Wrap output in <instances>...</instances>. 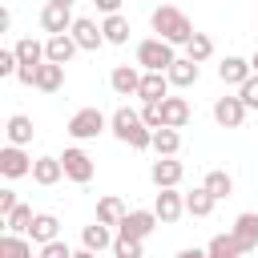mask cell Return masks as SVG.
I'll list each match as a JSON object with an SVG mask.
<instances>
[{
    "mask_svg": "<svg viewBox=\"0 0 258 258\" xmlns=\"http://www.w3.org/2000/svg\"><path fill=\"white\" fill-rule=\"evenodd\" d=\"M109 133H113L121 145H129V149H153V129L145 125L141 109H129V105L113 109V117H109Z\"/></svg>",
    "mask_w": 258,
    "mask_h": 258,
    "instance_id": "obj_1",
    "label": "cell"
},
{
    "mask_svg": "<svg viewBox=\"0 0 258 258\" xmlns=\"http://www.w3.org/2000/svg\"><path fill=\"white\" fill-rule=\"evenodd\" d=\"M230 234H234V242L242 246V254H250V250H258V214H238L234 218V226H230Z\"/></svg>",
    "mask_w": 258,
    "mask_h": 258,
    "instance_id": "obj_14",
    "label": "cell"
},
{
    "mask_svg": "<svg viewBox=\"0 0 258 258\" xmlns=\"http://www.w3.org/2000/svg\"><path fill=\"white\" fill-rule=\"evenodd\" d=\"M169 77L165 73H141V89H137V97H141V105H149V101H165L169 97Z\"/></svg>",
    "mask_w": 258,
    "mask_h": 258,
    "instance_id": "obj_18",
    "label": "cell"
},
{
    "mask_svg": "<svg viewBox=\"0 0 258 258\" xmlns=\"http://www.w3.org/2000/svg\"><path fill=\"white\" fill-rule=\"evenodd\" d=\"M52 4H69V8H73V4H77V0H52Z\"/></svg>",
    "mask_w": 258,
    "mask_h": 258,
    "instance_id": "obj_46",
    "label": "cell"
},
{
    "mask_svg": "<svg viewBox=\"0 0 258 258\" xmlns=\"http://www.w3.org/2000/svg\"><path fill=\"white\" fill-rule=\"evenodd\" d=\"M238 97H242V105H246V109H258V73H254L250 81H242V85H238Z\"/></svg>",
    "mask_w": 258,
    "mask_h": 258,
    "instance_id": "obj_36",
    "label": "cell"
},
{
    "mask_svg": "<svg viewBox=\"0 0 258 258\" xmlns=\"http://www.w3.org/2000/svg\"><path fill=\"white\" fill-rule=\"evenodd\" d=\"M93 4H97V12H105V16L121 12V0H93Z\"/></svg>",
    "mask_w": 258,
    "mask_h": 258,
    "instance_id": "obj_41",
    "label": "cell"
},
{
    "mask_svg": "<svg viewBox=\"0 0 258 258\" xmlns=\"http://www.w3.org/2000/svg\"><path fill=\"white\" fill-rule=\"evenodd\" d=\"M141 64H117L113 73H109V85H113V93L117 97H137V89H141Z\"/></svg>",
    "mask_w": 258,
    "mask_h": 258,
    "instance_id": "obj_13",
    "label": "cell"
},
{
    "mask_svg": "<svg viewBox=\"0 0 258 258\" xmlns=\"http://www.w3.org/2000/svg\"><path fill=\"white\" fill-rule=\"evenodd\" d=\"M32 218H36V214H32V206H24V202H20L12 214H4V226H8V234H28V230H32Z\"/></svg>",
    "mask_w": 258,
    "mask_h": 258,
    "instance_id": "obj_33",
    "label": "cell"
},
{
    "mask_svg": "<svg viewBox=\"0 0 258 258\" xmlns=\"http://www.w3.org/2000/svg\"><path fill=\"white\" fill-rule=\"evenodd\" d=\"M202 185H206V189H210V194H214V198H218V202H222V198H230V194H234V177H230V173H226V169H210V173H206V181H202Z\"/></svg>",
    "mask_w": 258,
    "mask_h": 258,
    "instance_id": "obj_32",
    "label": "cell"
},
{
    "mask_svg": "<svg viewBox=\"0 0 258 258\" xmlns=\"http://www.w3.org/2000/svg\"><path fill=\"white\" fill-rule=\"evenodd\" d=\"M32 161H36V157H28L24 145H4V149H0V173H4L8 181L28 177V173H32Z\"/></svg>",
    "mask_w": 258,
    "mask_h": 258,
    "instance_id": "obj_6",
    "label": "cell"
},
{
    "mask_svg": "<svg viewBox=\"0 0 258 258\" xmlns=\"http://www.w3.org/2000/svg\"><path fill=\"white\" fill-rule=\"evenodd\" d=\"M60 177H64V165H60V157L44 153V157H36V161H32V181H36V185H56Z\"/></svg>",
    "mask_w": 258,
    "mask_h": 258,
    "instance_id": "obj_21",
    "label": "cell"
},
{
    "mask_svg": "<svg viewBox=\"0 0 258 258\" xmlns=\"http://www.w3.org/2000/svg\"><path fill=\"white\" fill-rule=\"evenodd\" d=\"M113 258H145V242L117 234V238H113Z\"/></svg>",
    "mask_w": 258,
    "mask_h": 258,
    "instance_id": "obj_35",
    "label": "cell"
},
{
    "mask_svg": "<svg viewBox=\"0 0 258 258\" xmlns=\"http://www.w3.org/2000/svg\"><path fill=\"white\" fill-rule=\"evenodd\" d=\"M16 206H20V198H16V189H8V185H4V189H0V218H4V214H12Z\"/></svg>",
    "mask_w": 258,
    "mask_h": 258,
    "instance_id": "obj_39",
    "label": "cell"
},
{
    "mask_svg": "<svg viewBox=\"0 0 258 258\" xmlns=\"http://www.w3.org/2000/svg\"><path fill=\"white\" fill-rule=\"evenodd\" d=\"M153 214L161 218V226H173V222L185 214V194H181V189H157V198H153Z\"/></svg>",
    "mask_w": 258,
    "mask_h": 258,
    "instance_id": "obj_10",
    "label": "cell"
},
{
    "mask_svg": "<svg viewBox=\"0 0 258 258\" xmlns=\"http://www.w3.org/2000/svg\"><path fill=\"white\" fill-rule=\"evenodd\" d=\"M214 206H218V198H214L206 185H194V189L185 194V214H189V218H210Z\"/></svg>",
    "mask_w": 258,
    "mask_h": 258,
    "instance_id": "obj_23",
    "label": "cell"
},
{
    "mask_svg": "<svg viewBox=\"0 0 258 258\" xmlns=\"http://www.w3.org/2000/svg\"><path fill=\"white\" fill-rule=\"evenodd\" d=\"M60 165H64V177H69V181H77V185H89V181H93V173H97L93 157H89L81 145H69V149L60 153Z\"/></svg>",
    "mask_w": 258,
    "mask_h": 258,
    "instance_id": "obj_5",
    "label": "cell"
},
{
    "mask_svg": "<svg viewBox=\"0 0 258 258\" xmlns=\"http://www.w3.org/2000/svg\"><path fill=\"white\" fill-rule=\"evenodd\" d=\"M177 149H181V133L177 129H169V125L153 129V153L157 157H177Z\"/></svg>",
    "mask_w": 258,
    "mask_h": 258,
    "instance_id": "obj_27",
    "label": "cell"
},
{
    "mask_svg": "<svg viewBox=\"0 0 258 258\" xmlns=\"http://www.w3.org/2000/svg\"><path fill=\"white\" fill-rule=\"evenodd\" d=\"M12 48H16L20 64H44V60H48V56H44V40H36V36H20Z\"/></svg>",
    "mask_w": 258,
    "mask_h": 258,
    "instance_id": "obj_29",
    "label": "cell"
},
{
    "mask_svg": "<svg viewBox=\"0 0 258 258\" xmlns=\"http://www.w3.org/2000/svg\"><path fill=\"white\" fill-rule=\"evenodd\" d=\"M69 32H73V40L81 44V52H97V48L105 44V32H101V24H97V20H89V16H77Z\"/></svg>",
    "mask_w": 258,
    "mask_h": 258,
    "instance_id": "obj_12",
    "label": "cell"
},
{
    "mask_svg": "<svg viewBox=\"0 0 258 258\" xmlns=\"http://www.w3.org/2000/svg\"><path fill=\"white\" fill-rule=\"evenodd\" d=\"M73 8L69 4H52V0H44V8H40V28L48 32V36H56V32H69L73 28Z\"/></svg>",
    "mask_w": 258,
    "mask_h": 258,
    "instance_id": "obj_11",
    "label": "cell"
},
{
    "mask_svg": "<svg viewBox=\"0 0 258 258\" xmlns=\"http://www.w3.org/2000/svg\"><path fill=\"white\" fill-rule=\"evenodd\" d=\"M113 226H105V222H89V226H81V246H89V250H113Z\"/></svg>",
    "mask_w": 258,
    "mask_h": 258,
    "instance_id": "obj_20",
    "label": "cell"
},
{
    "mask_svg": "<svg viewBox=\"0 0 258 258\" xmlns=\"http://www.w3.org/2000/svg\"><path fill=\"white\" fill-rule=\"evenodd\" d=\"M36 69H40V64H20V69H16V81H20V85H36Z\"/></svg>",
    "mask_w": 258,
    "mask_h": 258,
    "instance_id": "obj_40",
    "label": "cell"
},
{
    "mask_svg": "<svg viewBox=\"0 0 258 258\" xmlns=\"http://www.w3.org/2000/svg\"><path fill=\"white\" fill-rule=\"evenodd\" d=\"M181 177H185V165H181L177 157H157V161L149 165V181H153L157 189H177Z\"/></svg>",
    "mask_w": 258,
    "mask_h": 258,
    "instance_id": "obj_8",
    "label": "cell"
},
{
    "mask_svg": "<svg viewBox=\"0 0 258 258\" xmlns=\"http://www.w3.org/2000/svg\"><path fill=\"white\" fill-rule=\"evenodd\" d=\"M173 60H177V52H173V44L161 40V36H149V40L137 44V64H141L145 73H165Z\"/></svg>",
    "mask_w": 258,
    "mask_h": 258,
    "instance_id": "obj_4",
    "label": "cell"
},
{
    "mask_svg": "<svg viewBox=\"0 0 258 258\" xmlns=\"http://www.w3.org/2000/svg\"><path fill=\"white\" fill-rule=\"evenodd\" d=\"M165 77H169V85H173V89H189V85H198L202 64H198V60H189V56H177V60L165 69Z\"/></svg>",
    "mask_w": 258,
    "mask_h": 258,
    "instance_id": "obj_17",
    "label": "cell"
},
{
    "mask_svg": "<svg viewBox=\"0 0 258 258\" xmlns=\"http://www.w3.org/2000/svg\"><path fill=\"white\" fill-rule=\"evenodd\" d=\"M157 214L153 210H129L125 218H121V226H117V234H125V238H137V242H145L153 230H157Z\"/></svg>",
    "mask_w": 258,
    "mask_h": 258,
    "instance_id": "obj_7",
    "label": "cell"
},
{
    "mask_svg": "<svg viewBox=\"0 0 258 258\" xmlns=\"http://www.w3.org/2000/svg\"><path fill=\"white\" fill-rule=\"evenodd\" d=\"M8 24H12V12H8V8H0V32H8Z\"/></svg>",
    "mask_w": 258,
    "mask_h": 258,
    "instance_id": "obj_43",
    "label": "cell"
},
{
    "mask_svg": "<svg viewBox=\"0 0 258 258\" xmlns=\"http://www.w3.org/2000/svg\"><path fill=\"white\" fill-rule=\"evenodd\" d=\"M109 129V117L97 109V105H85V109H77L73 117H69V125H64V133L81 145V141H93V137H101Z\"/></svg>",
    "mask_w": 258,
    "mask_h": 258,
    "instance_id": "obj_3",
    "label": "cell"
},
{
    "mask_svg": "<svg viewBox=\"0 0 258 258\" xmlns=\"http://www.w3.org/2000/svg\"><path fill=\"white\" fill-rule=\"evenodd\" d=\"M77 52H81V44L73 40V32H56V36L44 40V56H48L52 64H69Z\"/></svg>",
    "mask_w": 258,
    "mask_h": 258,
    "instance_id": "obj_15",
    "label": "cell"
},
{
    "mask_svg": "<svg viewBox=\"0 0 258 258\" xmlns=\"http://www.w3.org/2000/svg\"><path fill=\"white\" fill-rule=\"evenodd\" d=\"M60 85H64V64L44 60V64L36 69V85H32V89H40V93H56Z\"/></svg>",
    "mask_w": 258,
    "mask_h": 258,
    "instance_id": "obj_26",
    "label": "cell"
},
{
    "mask_svg": "<svg viewBox=\"0 0 258 258\" xmlns=\"http://www.w3.org/2000/svg\"><path fill=\"white\" fill-rule=\"evenodd\" d=\"M173 258H210V254H206V246H185V250H177Z\"/></svg>",
    "mask_w": 258,
    "mask_h": 258,
    "instance_id": "obj_42",
    "label": "cell"
},
{
    "mask_svg": "<svg viewBox=\"0 0 258 258\" xmlns=\"http://www.w3.org/2000/svg\"><path fill=\"white\" fill-rule=\"evenodd\" d=\"M250 77H254V64H250L246 56H226V60L218 64V81H222V85H234V89H238V85L250 81Z\"/></svg>",
    "mask_w": 258,
    "mask_h": 258,
    "instance_id": "obj_16",
    "label": "cell"
},
{
    "mask_svg": "<svg viewBox=\"0 0 258 258\" xmlns=\"http://www.w3.org/2000/svg\"><path fill=\"white\" fill-rule=\"evenodd\" d=\"M206 254H210V258H246L242 246L234 242V234H214L210 246H206Z\"/></svg>",
    "mask_w": 258,
    "mask_h": 258,
    "instance_id": "obj_31",
    "label": "cell"
},
{
    "mask_svg": "<svg viewBox=\"0 0 258 258\" xmlns=\"http://www.w3.org/2000/svg\"><path fill=\"white\" fill-rule=\"evenodd\" d=\"M141 117H145V125H149V129H161V101L141 105Z\"/></svg>",
    "mask_w": 258,
    "mask_h": 258,
    "instance_id": "obj_38",
    "label": "cell"
},
{
    "mask_svg": "<svg viewBox=\"0 0 258 258\" xmlns=\"http://www.w3.org/2000/svg\"><path fill=\"white\" fill-rule=\"evenodd\" d=\"M32 117H24V113H12L8 121H4V137H8V145H32Z\"/></svg>",
    "mask_w": 258,
    "mask_h": 258,
    "instance_id": "obj_22",
    "label": "cell"
},
{
    "mask_svg": "<svg viewBox=\"0 0 258 258\" xmlns=\"http://www.w3.org/2000/svg\"><path fill=\"white\" fill-rule=\"evenodd\" d=\"M185 56H189V60H198V64H206V60L214 56V40H210L206 32H194V36H189V44H185Z\"/></svg>",
    "mask_w": 258,
    "mask_h": 258,
    "instance_id": "obj_34",
    "label": "cell"
},
{
    "mask_svg": "<svg viewBox=\"0 0 258 258\" xmlns=\"http://www.w3.org/2000/svg\"><path fill=\"white\" fill-rule=\"evenodd\" d=\"M36 258H73V250H69V246H64L60 238H56V242H44Z\"/></svg>",
    "mask_w": 258,
    "mask_h": 258,
    "instance_id": "obj_37",
    "label": "cell"
},
{
    "mask_svg": "<svg viewBox=\"0 0 258 258\" xmlns=\"http://www.w3.org/2000/svg\"><path fill=\"white\" fill-rule=\"evenodd\" d=\"M246 105H242V97L234 93V97H218L214 101V121L222 125V129H242V121H246Z\"/></svg>",
    "mask_w": 258,
    "mask_h": 258,
    "instance_id": "obj_9",
    "label": "cell"
},
{
    "mask_svg": "<svg viewBox=\"0 0 258 258\" xmlns=\"http://www.w3.org/2000/svg\"><path fill=\"white\" fill-rule=\"evenodd\" d=\"M32 238L28 234H8L4 230V238H0V258H32Z\"/></svg>",
    "mask_w": 258,
    "mask_h": 258,
    "instance_id": "obj_25",
    "label": "cell"
},
{
    "mask_svg": "<svg viewBox=\"0 0 258 258\" xmlns=\"http://www.w3.org/2000/svg\"><path fill=\"white\" fill-rule=\"evenodd\" d=\"M101 32H105V44H129V20H125L121 12L105 16V20H101Z\"/></svg>",
    "mask_w": 258,
    "mask_h": 258,
    "instance_id": "obj_28",
    "label": "cell"
},
{
    "mask_svg": "<svg viewBox=\"0 0 258 258\" xmlns=\"http://www.w3.org/2000/svg\"><path fill=\"white\" fill-rule=\"evenodd\" d=\"M161 125H169V129H185V125H189V101L169 93V97L161 101Z\"/></svg>",
    "mask_w": 258,
    "mask_h": 258,
    "instance_id": "obj_19",
    "label": "cell"
},
{
    "mask_svg": "<svg viewBox=\"0 0 258 258\" xmlns=\"http://www.w3.org/2000/svg\"><path fill=\"white\" fill-rule=\"evenodd\" d=\"M250 64H254V73H258V48H254V56H250Z\"/></svg>",
    "mask_w": 258,
    "mask_h": 258,
    "instance_id": "obj_45",
    "label": "cell"
},
{
    "mask_svg": "<svg viewBox=\"0 0 258 258\" xmlns=\"http://www.w3.org/2000/svg\"><path fill=\"white\" fill-rule=\"evenodd\" d=\"M149 28L161 36V40H169L173 48L181 44H189V36H194V24H189V16L177 8V4H161V8H153L149 12Z\"/></svg>",
    "mask_w": 258,
    "mask_h": 258,
    "instance_id": "obj_2",
    "label": "cell"
},
{
    "mask_svg": "<svg viewBox=\"0 0 258 258\" xmlns=\"http://www.w3.org/2000/svg\"><path fill=\"white\" fill-rule=\"evenodd\" d=\"M73 258H97V250H89V246H81V250H73Z\"/></svg>",
    "mask_w": 258,
    "mask_h": 258,
    "instance_id": "obj_44",
    "label": "cell"
},
{
    "mask_svg": "<svg viewBox=\"0 0 258 258\" xmlns=\"http://www.w3.org/2000/svg\"><path fill=\"white\" fill-rule=\"evenodd\" d=\"M28 238H32L36 246H44V242H56V238H60V218H56V214H36V218H32V230H28Z\"/></svg>",
    "mask_w": 258,
    "mask_h": 258,
    "instance_id": "obj_24",
    "label": "cell"
},
{
    "mask_svg": "<svg viewBox=\"0 0 258 258\" xmlns=\"http://www.w3.org/2000/svg\"><path fill=\"white\" fill-rule=\"evenodd\" d=\"M129 210H125V202L121 198H113V194H105L101 202H97V222H105V226H121V218H125Z\"/></svg>",
    "mask_w": 258,
    "mask_h": 258,
    "instance_id": "obj_30",
    "label": "cell"
}]
</instances>
